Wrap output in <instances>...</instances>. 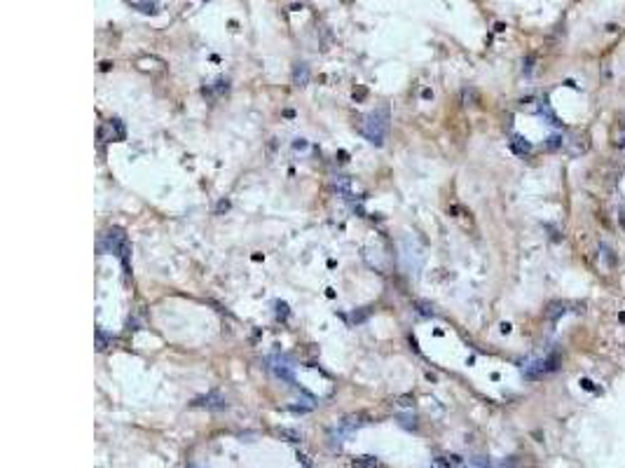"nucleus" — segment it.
Segmentation results:
<instances>
[{
    "mask_svg": "<svg viewBox=\"0 0 625 468\" xmlns=\"http://www.w3.org/2000/svg\"><path fill=\"white\" fill-rule=\"evenodd\" d=\"M389 122H391V117H389L387 108H375V110H370L368 115L361 117L359 131H361V136L368 138L372 145H382L387 133H389Z\"/></svg>",
    "mask_w": 625,
    "mask_h": 468,
    "instance_id": "obj_1",
    "label": "nucleus"
},
{
    "mask_svg": "<svg viewBox=\"0 0 625 468\" xmlns=\"http://www.w3.org/2000/svg\"><path fill=\"white\" fill-rule=\"evenodd\" d=\"M436 463L440 468H464V459L454 457V454H450V457H438Z\"/></svg>",
    "mask_w": 625,
    "mask_h": 468,
    "instance_id": "obj_12",
    "label": "nucleus"
},
{
    "mask_svg": "<svg viewBox=\"0 0 625 468\" xmlns=\"http://www.w3.org/2000/svg\"><path fill=\"white\" fill-rule=\"evenodd\" d=\"M567 145H569V152L574 154V157H578V154H583L588 150V138L586 136H574L571 141H567Z\"/></svg>",
    "mask_w": 625,
    "mask_h": 468,
    "instance_id": "obj_11",
    "label": "nucleus"
},
{
    "mask_svg": "<svg viewBox=\"0 0 625 468\" xmlns=\"http://www.w3.org/2000/svg\"><path fill=\"white\" fill-rule=\"evenodd\" d=\"M136 66L143 73H162L166 68V63L162 59H155V56H143V59L136 61Z\"/></svg>",
    "mask_w": 625,
    "mask_h": 468,
    "instance_id": "obj_8",
    "label": "nucleus"
},
{
    "mask_svg": "<svg viewBox=\"0 0 625 468\" xmlns=\"http://www.w3.org/2000/svg\"><path fill=\"white\" fill-rule=\"evenodd\" d=\"M222 92H227V82H222V80H218L213 87H209V89H204V96L209 94V96H220Z\"/></svg>",
    "mask_w": 625,
    "mask_h": 468,
    "instance_id": "obj_15",
    "label": "nucleus"
},
{
    "mask_svg": "<svg viewBox=\"0 0 625 468\" xmlns=\"http://www.w3.org/2000/svg\"><path fill=\"white\" fill-rule=\"evenodd\" d=\"M108 344H113V335H105V330H96V349L99 351H103V349H108Z\"/></svg>",
    "mask_w": 625,
    "mask_h": 468,
    "instance_id": "obj_14",
    "label": "nucleus"
},
{
    "mask_svg": "<svg viewBox=\"0 0 625 468\" xmlns=\"http://www.w3.org/2000/svg\"><path fill=\"white\" fill-rule=\"evenodd\" d=\"M267 368H270V372L274 374V377H279V380L293 382V365H291V361H288L286 356H270L267 358Z\"/></svg>",
    "mask_w": 625,
    "mask_h": 468,
    "instance_id": "obj_5",
    "label": "nucleus"
},
{
    "mask_svg": "<svg viewBox=\"0 0 625 468\" xmlns=\"http://www.w3.org/2000/svg\"><path fill=\"white\" fill-rule=\"evenodd\" d=\"M510 148H513V152L525 154V152H529V150H531V143H529V141H525L522 136H513V138H510Z\"/></svg>",
    "mask_w": 625,
    "mask_h": 468,
    "instance_id": "obj_13",
    "label": "nucleus"
},
{
    "mask_svg": "<svg viewBox=\"0 0 625 468\" xmlns=\"http://www.w3.org/2000/svg\"><path fill=\"white\" fill-rule=\"evenodd\" d=\"M354 466L359 468H377V459L375 457H361L354 461Z\"/></svg>",
    "mask_w": 625,
    "mask_h": 468,
    "instance_id": "obj_16",
    "label": "nucleus"
},
{
    "mask_svg": "<svg viewBox=\"0 0 625 468\" xmlns=\"http://www.w3.org/2000/svg\"><path fill=\"white\" fill-rule=\"evenodd\" d=\"M131 7H136V10L145 12V14H155L157 7H160V3L157 0H127Z\"/></svg>",
    "mask_w": 625,
    "mask_h": 468,
    "instance_id": "obj_10",
    "label": "nucleus"
},
{
    "mask_svg": "<svg viewBox=\"0 0 625 468\" xmlns=\"http://www.w3.org/2000/svg\"><path fill=\"white\" fill-rule=\"evenodd\" d=\"M188 468H197V466H188Z\"/></svg>",
    "mask_w": 625,
    "mask_h": 468,
    "instance_id": "obj_20",
    "label": "nucleus"
},
{
    "mask_svg": "<svg viewBox=\"0 0 625 468\" xmlns=\"http://www.w3.org/2000/svg\"><path fill=\"white\" fill-rule=\"evenodd\" d=\"M127 138V129L120 120H108L99 127V141L101 143H113V141H124Z\"/></svg>",
    "mask_w": 625,
    "mask_h": 468,
    "instance_id": "obj_4",
    "label": "nucleus"
},
{
    "mask_svg": "<svg viewBox=\"0 0 625 468\" xmlns=\"http://www.w3.org/2000/svg\"><path fill=\"white\" fill-rule=\"evenodd\" d=\"M335 187H338V192L344 194L347 199H354V197H361V190L359 185L354 183V178L349 176H338L335 178Z\"/></svg>",
    "mask_w": 625,
    "mask_h": 468,
    "instance_id": "obj_7",
    "label": "nucleus"
},
{
    "mask_svg": "<svg viewBox=\"0 0 625 468\" xmlns=\"http://www.w3.org/2000/svg\"><path fill=\"white\" fill-rule=\"evenodd\" d=\"M581 386H583V389H588V391H590V389H592V382H590V380H581Z\"/></svg>",
    "mask_w": 625,
    "mask_h": 468,
    "instance_id": "obj_19",
    "label": "nucleus"
},
{
    "mask_svg": "<svg viewBox=\"0 0 625 468\" xmlns=\"http://www.w3.org/2000/svg\"><path fill=\"white\" fill-rule=\"evenodd\" d=\"M307 82H309V68H307V63H295L293 84H298V87H304Z\"/></svg>",
    "mask_w": 625,
    "mask_h": 468,
    "instance_id": "obj_9",
    "label": "nucleus"
},
{
    "mask_svg": "<svg viewBox=\"0 0 625 468\" xmlns=\"http://www.w3.org/2000/svg\"><path fill=\"white\" fill-rule=\"evenodd\" d=\"M560 353L557 351H553V353H548L546 358H541V361H537V363H531L529 368L525 370V377H529V380H541V377H546V374H550V372H555V370L560 368Z\"/></svg>",
    "mask_w": 625,
    "mask_h": 468,
    "instance_id": "obj_3",
    "label": "nucleus"
},
{
    "mask_svg": "<svg viewBox=\"0 0 625 468\" xmlns=\"http://www.w3.org/2000/svg\"><path fill=\"white\" fill-rule=\"evenodd\" d=\"M279 433H281L283 438H291V442H300V440H302V435H300V433H295V431H286V429H281V431H279Z\"/></svg>",
    "mask_w": 625,
    "mask_h": 468,
    "instance_id": "obj_18",
    "label": "nucleus"
},
{
    "mask_svg": "<svg viewBox=\"0 0 625 468\" xmlns=\"http://www.w3.org/2000/svg\"><path fill=\"white\" fill-rule=\"evenodd\" d=\"M194 405H197V408H206V410H225L227 408V400L218 391H213V393H206V396L197 398V400H194Z\"/></svg>",
    "mask_w": 625,
    "mask_h": 468,
    "instance_id": "obj_6",
    "label": "nucleus"
},
{
    "mask_svg": "<svg viewBox=\"0 0 625 468\" xmlns=\"http://www.w3.org/2000/svg\"><path fill=\"white\" fill-rule=\"evenodd\" d=\"M546 148L548 150H557V148H562V136H550V138H546Z\"/></svg>",
    "mask_w": 625,
    "mask_h": 468,
    "instance_id": "obj_17",
    "label": "nucleus"
},
{
    "mask_svg": "<svg viewBox=\"0 0 625 468\" xmlns=\"http://www.w3.org/2000/svg\"><path fill=\"white\" fill-rule=\"evenodd\" d=\"M99 251H101V253L117 255V258H120L124 264H129V241H127L124 230H120V227H110L108 232H103V234H101Z\"/></svg>",
    "mask_w": 625,
    "mask_h": 468,
    "instance_id": "obj_2",
    "label": "nucleus"
}]
</instances>
